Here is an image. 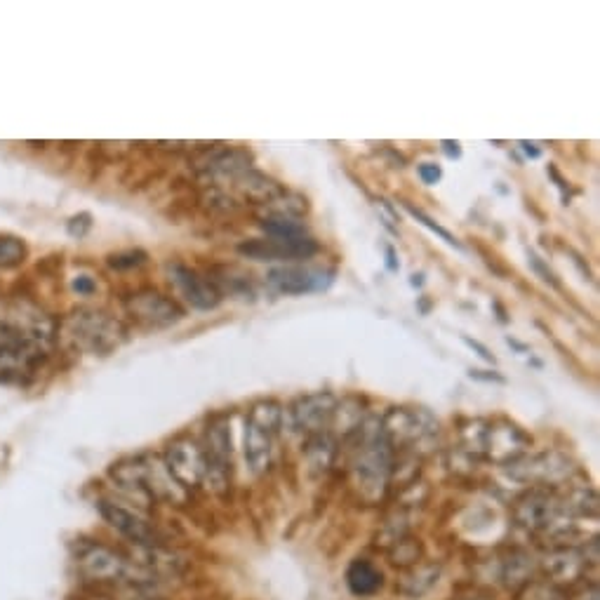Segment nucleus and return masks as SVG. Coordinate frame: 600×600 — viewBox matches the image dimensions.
Wrapping results in <instances>:
<instances>
[{"label":"nucleus","instance_id":"0eeeda50","mask_svg":"<svg viewBox=\"0 0 600 600\" xmlns=\"http://www.w3.org/2000/svg\"><path fill=\"white\" fill-rule=\"evenodd\" d=\"M509 466V473L520 483H530L532 488H553V485L570 480L572 466L558 452H542V455L518 457Z\"/></svg>","mask_w":600,"mask_h":600},{"label":"nucleus","instance_id":"c9c22d12","mask_svg":"<svg viewBox=\"0 0 600 600\" xmlns=\"http://www.w3.org/2000/svg\"><path fill=\"white\" fill-rule=\"evenodd\" d=\"M389 269H396V262H393V250H389Z\"/></svg>","mask_w":600,"mask_h":600},{"label":"nucleus","instance_id":"412c9836","mask_svg":"<svg viewBox=\"0 0 600 600\" xmlns=\"http://www.w3.org/2000/svg\"><path fill=\"white\" fill-rule=\"evenodd\" d=\"M438 575V565H419V568H412L408 575L400 579L398 589L408 598H422L424 593H429L438 584Z\"/></svg>","mask_w":600,"mask_h":600},{"label":"nucleus","instance_id":"b1692460","mask_svg":"<svg viewBox=\"0 0 600 600\" xmlns=\"http://www.w3.org/2000/svg\"><path fill=\"white\" fill-rule=\"evenodd\" d=\"M26 259V245L15 236H0V269H15Z\"/></svg>","mask_w":600,"mask_h":600},{"label":"nucleus","instance_id":"a878e982","mask_svg":"<svg viewBox=\"0 0 600 600\" xmlns=\"http://www.w3.org/2000/svg\"><path fill=\"white\" fill-rule=\"evenodd\" d=\"M403 205H405V210H408V212H410V215H412V217H415L419 224H424V226H426V229H429V231H433V233H436V236H438V238H443V240H445V243H448V245H452V248H457V250H464V245H462V243H459V240H457L455 236H452V233H450L448 229H443V226H440L438 222H433V219H431L429 215H426V212H424V210H419V208H415V205H412V203H403Z\"/></svg>","mask_w":600,"mask_h":600},{"label":"nucleus","instance_id":"72a5a7b5","mask_svg":"<svg viewBox=\"0 0 600 600\" xmlns=\"http://www.w3.org/2000/svg\"><path fill=\"white\" fill-rule=\"evenodd\" d=\"M520 146H523V151L528 153L530 158H539V153H542L539 149H535V144H530V142H520Z\"/></svg>","mask_w":600,"mask_h":600},{"label":"nucleus","instance_id":"423d86ee","mask_svg":"<svg viewBox=\"0 0 600 600\" xmlns=\"http://www.w3.org/2000/svg\"><path fill=\"white\" fill-rule=\"evenodd\" d=\"M69 332L78 346L92 353H109L116 349L123 335L118 320L102 311H76L69 318Z\"/></svg>","mask_w":600,"mask_h":600},{"label":"nucleus","instance_id":"bb28decb","mask_svg":"<svg viewBox=\"0 0 600 600\" xmlns=\"http://www.w3.org/2000/svg\"><path fill=\"white\" fill-rule=\"evenodd\" d=\"M146 262V252L142 250H130L123 252V255H111L109 257V266L111 269H135V266H142Z\"/></svg>","mask_w":600,"mask_h":600},{"label":"nucleus","instance_id":"1a4fd4ad","mask_svg":"<svg viewBox=\"0 0 600 600\" xmlns=\"http://www.w3.org/2000/svg\"><path fill=\"white\" fill-rule=\"evenodd\" d=\"M238 252L257 262H297L318 252V243L311 236L304 238H252L238 245Z\"/></svg>","mask_w":600,"mask_h":600},{"label":"nucleus","instance_id":"7ed1b4c3","mask_svg":"<svg viewBox=\"0 0 600 600\" xmlns=\"http://www.w3.org/2000/svg\"><path fill=\"white\" fill-rule=\"evenodd\" d=\"M513 516L518 525L530 532L565 537L572 530V516L565 509L563 499L549 488H532L513 504Z\"/></svg>","mask_w":600,"mask_h":600},{"label":"nucleus","instance_id":"7c9ffc66","mask_svg":"<svg viewBox=\"0 0 600 600\" xmlns=\"http://www.w3.org/2000/svg\"><path fill=\"white\" fill-rule=\"evenodd\" d=\"M73 290H76L78 295H92V292L97 290V283L90 276H78L73 280Z\"/></svg>","mask_w":600,"mask_h":600},{"label":"nucleus","instance_id":"c85d7f7f","mask_svg":"<svg viewBox=\"0 0 600 600\" xmlns=\"http://www.w3.org/2000/svg\"><path fill=\"white\" fill-rule=\"evenodd\" d=\"M417 172H419V179H422L426 186L438 184L440 177H443V170H440L438 163H419Z\"/></svg>","mask_w":600,"mask_h":600},{"label":"nucleus","instance_id":"a211bd4d","mask_svg":"<svg viewBox=\"0 0 600 600\" xmlns=\"http://www.w3.org/2000/svg\"><path fill=\"white\" fill-rule=\"evenodd\" d=\"M318 276L323 273L304 269V266H280L269 273V285L283 295H304V292L323 288Z\"/></svg>","mask_w":600,"mask_h":600},{"label":"nucleus","instance_id":"f8f14e48","mask_svg":"<svg viewBox=\"0 0 600 600\" xmlns=\"http://www.w3.org/2000/svg\"><path fill=\"white\" fill-rule=\"evenodd\" d=\"M337 398L332 393H309L302 396L290 408L292 426L306 438L316 436V433L330 431L332 415H335Z\"/></svg>","mask_w":600,"mask_h":600},{"label":"nucleus","instance_id":"f03ea898","mask_svg":"<svg viewBox=\"0 0 600 600\" xmlns=\"http://www.w3.org/2000/svg\"><path fill=\"white\" fill-rule=\"evenodd\" d=\"M52 342V320L43 311L17 309L0 316V360L29 363L43 356Z\"/></svg>","mask_w":600,"mask_h":600},{"label":"nucleus","instance_id":"9b49d317","mask_svg":"<svg viewBox=\"0 0 600 600\" xmlns=\"http://www.w3.org/2000/svg\"><path fill=\"white\" fill-rule=\"evenodd\" d=\"M168 273H170V283L175 285L179 295H182L193 309L212 311L222 304V290H219L215 280L205 278L203 273L191 269V266L175 262L168 266Z\"/></svg>","mask_w":600,"mask_h":600},{"label":"nucleus","instance_id":"4be33fe9","mask_svg":"<svg viewBox=\"0 0 600 600\" xmlns=\"http://www.w3.org/2000/svg\"><path fill=\"white\" fill-rule=\"evenodd\" d=\"M262 226L266 238H304L309 236V231H306V224L299 217H288V215H266L262 222Z\"/></svg>","mask_w":600,"mask_h":600},{"label":"nucleus","instance_id":"2eb2a0df","mask_svg":"<svg viewBox=\"0 0 600 600\" xmlns=\"http://www.w3.org/2000/svg\"><path fill=\"white\" fill-rule=\"evenodd\" d=\"M273 436H276V431L266 429V426L252 422V419L245 422V462H248L252 473H266L271 466Z\"/></svg>","mask_w":600,"mask_h":600},{"label":"nucleus","instance_id":"cd10ccee","mask_svg":"<svg viewBox=\"0 0 600 600\" xmlns=\"http://www.w3.org/2000/svg\"><path fill=\"white\" fill-rule=\"evenodd\" d=\"M528 257H530V264H532V269H535L539 276H542V280L544 283H549V285H553V288L556 290H560V280L556 278V273H553L549 266L544 264V259H539L535 252H528Z\"/></svg>","mask_w":600,"mask_h":600},{"label":"nucleus","instance_id":"c756f323","mask_svg":"<svg viewBox=\"0 0 600 600\" xmlns=\"http://www.w3.org/2000/svg\"><path fill=\"white\" fill-rule=\"evenodd\" d=\"M90 215H78V217H73L71 222H69V233L73 238H83L85 233H88L90 229H92V222H90Z\"/></svg>","mask_w":600,"mask_h":600},{"label":"nucleus","instance_id":"9d476101","mask_svg":"<svg viewBox=\"0 0 600 600\" xmlns=\"http://www.w3.org/2000/svg\"><path fill=\"white\" fill-rule=\"evenodd\" d=\"M128 313L144 328H168L184 318V309L175 299L158 290H139L128 299Z\"/></svg>","mask_w":600,"mask_h":600},{"label":"nucleus","instance_id":"39448f33","mask_svg":"<svg viewBox=\"0 0 600 600\" xmlns=\"http://www.w3.org/2000/svg\"><path fill=\"white\" fill-rule=\"evenodd\" d=\"M379 422H382V431L393 450L412 448L419 440L438 433L436 419L419 408H391Z\"/></svg>","mask_w":600,"mask_h":600},{"label":"nucleus","instance_id":"aec40b11","mask_svg":"<svg viewBox=\"0 0 600 600\" xmlns=\"http://www.w3.org/2000/svg\"><path fill=\"white\" fill-rule=\"evenodd\" d=\"M382 584H384L382 572H379L375 565L365 558L353 560L349 570H346V586H349L353 596L358 598L375 596V593L382 589Z\"/></svg>","mask_w":600,"mask_h":600},{"label":"nucleus","instance_id":"4468645a","mask_svg":"<svg viewBox=\"0 0 600 600\" xmlns=\"http://www.w3.org/2000/svg\"><path fill=\"white\" fill-rule=\"evenodd\" d=\"M99 511H102L106 523H109L113 530H118L123 537H128L130 542L139 546L158 544V530L153 528V523H149L139 511L128 509V506L116 502H102L99 504Z\"/></svg>","mask_w":600,"mask_h":600},{"label":"nucleus","instance_id":"f3484780","mask_svg":"<svg viewBox=\"0 0 600 600\" xmlns=\"http://www.w3.org/2000/svg\"><path fill=\"white\" fill-rule=\"evenodd\" d=\"M544 572L546 582L551 584H572L577 579H582L586 572V556L575 549H556L544 558Z\"/></svg>","mask_w":600,"mask_h":600},{"label":"nucleus","instance_id":"ddd939ff","mask_svg":"<svg viewBox=\"0 0 600 600\" xmlns=\"http://www.w3.org/2000/svg\"><path fill=\"white\" fill-rule=\"evenodd\" d=\"M78 568L92 582H123L132 575V565L125 556L109 546H88L78 556Z\"/></svg>","mask_w":600,"mask_h":600},{"label":"nucleus","instance_id":"6ab92c4d","mask_svg":"<svg viewBox=\"0 0 600 600\" xmlns=\"http://www.w3.org/2000/svg\"><path fill=\"white\" fill-rule=\"evenodd\" d=\"M236 186L238 191L243 193V198L255 205H271L273 200H278L285 191H288L283 184L276 182V179L266 177L262 172H255V170L243 172V175L236 179Z\"/></svg>","mask_w":600,"mask_h":600},{"label":"nucleus","instance_id":"f704fd0d","mask_svg":"<svg viewBox=\"0 0 600 600\" xmlns=\"http://www.w3.org/2000/svg\"><path fill=\"white\" fill-rule=\"evenodd\" d=\"M471 377H476V379H495V382H504V377H499V375H480L478 370H471Z\"/></svg>","mask_w":600,"mask_h":600},{"label":"nucleus","instance_id":"473e14b6","mask_svg":"<svg viewBox=\"0 0 600 600\" xmlns=\"http://www.w3.org/2000/svg\"><path fill=\"white\" fill-rule=\"evenodd\" d=\"M443 149H445V153H448L450 158H459V156H462V149H459V142H448V139H445Z\"/></svg>","mask_w":600,"mask_h":600},{"label":"nucleus","instance_id":"393cba45","mask_svg":"<svg viewBox=\"0 0 600 600\" xmlns=\"http://www.w3.org/2000/svg\"><path fill=\"white\" fill-rule=\"evenodd\" d=\"M419 556H422V544H419V539H405L400 537L398 542H393L391 549V563L400 565V568H408V565H415Z\"/></svg>","mask_w":600,"mask_h":600},{"label":"nucleus","instance_id":"5701e85b","mask_svg":"<svg viewBox=\"0 0 600 600\" xmlns=\"http://www.w3.org/2000/svg\"><path fill=\"white\" fill-rule=\"evenodd\" d=\"M306 457H309L311 469L325 471L332 464V457H335V440H332L330 431L316 433V436L306 438L304 445Z\"/></svg>","mask_w":600,"mask_h":600},{"label":"nucleus","instance_id":"dca6fc26","mask_svg":"<svg viewBox=\"0 0 600 600\" xmlns=\"http://www.w3.org/2000/svg\"><path fill=\"white\" fill-rule=\"evenodd\" d=\"M198 170L212 179L231 177L238 179L250 170V156L240 149H217L208 151L203 160H198Z\"/></svg>","mask_w":600,"mask_h":600},{"label":"nucleus","instance_id":"f257e3e1","mask_svg":"<svg viewBox=\"0 0 600 600\" xmlns=\"http://www.w3.org/2000/svg\"><path fill=\"white\" fill-rule=\"evenodd\" d=\"M351 433L356 436L351 450L353 483H356L360 495L375 502L389 485L393 473V448L386 440L382 422L377 417L360 422Z\"/></svg>","mask_w":600,"mask_h":600},{"label":"nucleus","instance_id":"2f4dec72","mask_svg":"<svg viewBox=\"0 0 600 600\" xmlns=\"http://www.w3.org/2000/svg\"><path fill=\"white\" fill-rule=\"evenodd\" d=\"M462 339H464V344H466V346H471L473 351H478V356H480V358L488 360V363H495V356H492L488 346H483V344L476 342V339H471V337H462Z\"/></svg>","mask_w":600,"mask_h":600},{"label":"nucleus","instance_id":"6e6552de","mask_svg":"<svg viewBox=\"0 0 600 600\" xmlns=\"http://www.w3.org/2000/svg\"><path fill=\"white\" fill-rule=\"evenodd\" d=\"M163 462L172 473V478H175L186 492L203 485L205 476H208L205 450L203 445L196 443L193 438H177L175 443H170Z\"/></svg>","mask_w":600,"mask_h":600},{"label":"nucleus","instance_id":"20e7f679","mask_svg":"<svg viewBox=\"0 0 600 600\" xmlns=\"http://www.w3.org/2000/svg\"><path fill=\"white\" fill-rule=\"evenodd\" d=\"M530 445L532 438L528 433L518 429L516 424L506 422V419L488 422L485 429L476 431V436L466 440V450L476 452V455H485L488 459H495L499 464H509L513 459L523 457Z\"/></svg>","mask_w":600,"mask_h":600}]
</instances>
